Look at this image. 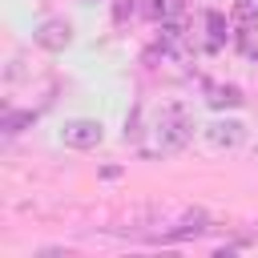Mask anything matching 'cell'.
I'll use <instances>...</instances> for the list:
<instances>
[{
	"mask_svg": "<svg viewBox=\"0 0 258 258\" xmlns=\"http://www.w3.org/2000/svg\"><path fill=\"white\" fill-rule=\"evenodd\" d=\"M189 137H194V121L185 117V109H181V105L165 109V113H161V125H157V141H161V149H181Z\"/></svg>",
	"mask_w": 258,
	"mask_h": 258,
	"instance_id": "obj_1",
	"label": "cell"
},
{
	"mask_svg": "<svg viewBox=\"0 0 258 258\" xmlns=\"http://www.w3.org/2000/svg\"><path fill=\"white\" fill-rule=\"evenodd\" d=\"M101 121H89V117H77V121H64V129H60V141L69 145V149H93V145H101Z\"/></svg>",
	"mask_w": 258,
	"mask_h": 258,
	"instance_id": "obj_2",
	"label": "cell"
},
{
	"mask_svg": "<svg viewBox=\"0 0 258 258\" xmlns=\"http://www.w3.org/2000/svg\"><path fill=\"white\" fill-rule=\"evenodd\" d=\"M32 40H36L40 48H48V52H64L69 40H73V28H69V20H44V24L32 32Z\"/></svg>",
	"mask_w": 258,
	"mask_h": 258,
	"instance_id": "obj_3",
	"label": "cell"
},
{
	"mask_svg": "<svg viewBox=\"0 0 258 258\" xmlns=\"http://www.w3.org/2000/svg\"><path fill=\"white\" fill-rule=\"evenodd\" d=\"M206 137H210V145H218V149H234V145H242L246 129H242V121H214V125L206 129Z\"/></svg>",
	"mask_w": 258,
	"mask_h": 258,
	"instance_id": "obj_4",
	"label": "cell"
},
{
	"mask_svg": "<svg viewBox=\"0 0 258 258\" xmlns=\"http://www.w3.org/2000/svg\"><path fill=\"white\" fill-rule=\"evenodd\" d=\"M230 24H234L242 36H250V32L258 28V8H254L250 0H238V4L230 8Z\"/></svg>",
	"mask_w": 258,
	"mask_h": 258,
	"instance_id": "obj_5",
	"label": "cell"
},
{
	"mask_svg": "<svg viewBox=\"0 0 258 258\" xmlns=\"http://www.w3.org/2000/svg\"><path fill=\"white\" fill-rule=\"evenodd\" d=\"M185 12V0H149V16L153 20H177Z\"/></svg>",
	"mask_w": 258,
	"mask_h": 258,
	"instance_id": "obj_6",
	"label": "cell"
},
{
	"mask_svg": "<svg viewBox=\"0 0 258 258\" xmlns=\"http://www.w3.org/2000/svg\"><path fill=\"white\" fill-rule=\"evenodd\" d=\"M206 101H210L214 109H226V105L234 109V105H242V93H238L234 85H218V89H210V97H206Z\"/></svg>",
	"mask_w": 258,
	"mask_h": 258,
	"instance_id": "obj_7",
	"label": "cell"
},
{
	"mask_svg": "<svg viewBox=\"0 0 258 258\" xmlns=\"http://www.w3.org/2000/svg\"><path fill=\"white\" fill-rule=\"evenodd\" d=\"M206 28H210V48H218L226 40V32H230V20L222 12H206Z\"/></svg>",
	"mask_w": 258,
	"mask_h": 258,
	"instance_id": "obj_8",
	"label": "cell"
},
{
	"mask_svg": "<svg viewBox=\"0 0 258 258\" xmlns=\"http://www.w3.org/2000/svg\"><path fill=\"white\" fill-rule=\"evenodd\" d=\"M32 121H36V113H32V109H28V113H8V117H4V133H20V129H24V125H32Z\"/></svg>",
	"mask_w": 258,
	"mask_h": 258,
	"instance_id": "obj_9",
	"label": "cell"
},
{
	"mask_svg": "<svg viewBox=\"0 0 258 258\" xmlns=\"http://www.w3.org/2000/svg\"><path fill=\"white\" fill-rule=\"evenodd\" d=\"M129 12H133V0H117V4H113V16H117V20H125Z\"/></svg>",
	"mask_w": 258,
	"mask_h": 258,
	"instance_id": "obj_10",
	"label": "cell"
}]
</instances>
